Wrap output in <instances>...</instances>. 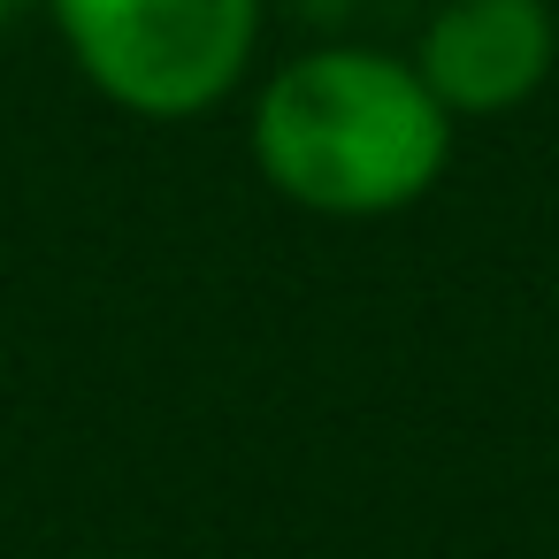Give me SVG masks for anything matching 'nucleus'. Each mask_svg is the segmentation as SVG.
<instances>
[{
  "label": "nucleus",
  "mask_w": 559,
  "mask_h": 559,
  "mask_svg": "<svg viewBox=\"0 0 559 559\" xmlns=\"http://www.w3.org/2000/svg\"><path fill=\"white\" fill-rule=\"evenodd\" d=\"M452 162V116L383 47L292 55L253 100V169L314 215L414 207Z\"/></svg>",
  "instance_id": "f257e3e1"
},
{
  "label": "nucleus",
  "mask_w": 559,
  "mask_h": 559,
  "mask_svg": "<svg viewBox=\"0 0 559 559\" xmlns=\"http://www.w3.org/2000/svg\"><path fill=\"white\" fill-rule=\"evenodd\" d=\"M78 78L146 123L207 116L261 47V0H39Z\"/></svg>",
  "instance_id": "f03ea898"
},
{
  "label": "nucleus",
  "mask_w": 559,
  "mask_h": 559,
  "mask_svg": "<svg viewBox=\"0 0 559 559\" xmlns=\"http://www.w3.org/2000/svg\"><path fill=\"white\" fill-rule=\"evenodd\" d=\"M559 55V24L544 0H444L421 32V85L444 116H506L521 108Z\"/></svg>",
  "instance_id": "7ed1b4c3"
},
{
  "label": "nucleus",
  "mask_w": 559,
  "mask_h": 559,
  "mask_svg": "<svg viewBox=\"0 0 559 559\" xmlns=\"http://www.w3.org/2000/svg\"><path fill=\"white\" fill-rule=\"evenodd\" d=\"M32 9V0H0V24H9V16H24Z\"/></svg>",
  "instance_id": "20e7f679"
}]
</instances>
